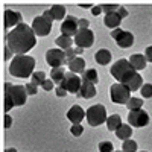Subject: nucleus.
Instances as JSON below:
<instances>
[{
  "label": "nucleus",
  "mask_w": 152,
  "mask_h": 152,
  "mask_svg": "<svg viewBox=\"0 0 152 152\" xmlns=\"http://www.w3.org/2000/svg\"><path fill=\"white\" fill-rule=\"evenodd\" d=\"M6 41H8L6 46L15 55H24V53H28L32 47H35L37 35H35L32 26H28L26 23H21L8 34Z\"/></svg>",
  "instance_id": "nucleus-1"
},
{
  "label": "nucleus",
  "mask_w": 152,
  "mask_h": 152,
  "mask_svg": "<svg viewBox=\"0 0 152 152\" xmlns=\"http://www.w3.org/2000/svg\"><path fill=\"white\" fill-rule=\"evenodd\" d=\"M35 59L29 55H15L9 64V73L15 78L26 79L34 75Z\"/></svg>",
  "instance_id": "nucleus-2"
},
{
  "label": "nucleus",
  "mask_w": 152,
  "mask_h": 152,
  "mask_svg": "<svg viewBox=\"0 0 152 152\" xmlns=\"http://www.w3.org/2000/svg\"><path fill=\"white\" fill-rule=\"evenodd\" d=\"M135 73H137V70L131 66L129 59H119L111 67V75L114 76V79H117L119 84H125Z\"/></svg>",
  "instance_id": "nucleus-3"
},
{
  "label": "nucleus",
  "mask_w": 152,
  "mask_h": 152,
  "mask_svg": "<svg viewBox=\"0 0 152 152\" xmlns=\"http://www.w3.org/2000/svg\"><path fill=\"white\" fill-rule=\"evenodd\" d=\"M110 94H111V100L114 104H119V105H126L128 100L131 99V91L129 88L123 85V84H113L110 88Z\"/></svg>",
  "instance_id": "nucleus-4"
},
{
  "label": "nucleus",
  "mask_w": 152,
  "mask_h": 152,
  "mask_svg": "<svg viewBox=\"0 0 152 152\" xmlns=\"http://www.w3.org/2000/svg\"><path fill=\"white\" fill-rule=\"evenodd\" d=\"M87 122L88 125H91V126H99V125H102L107 122V110L104 105H93L90 107L87 111Z\"/></svg>",
  "instance_id": "nucleus-5"
},
{
  "label": "nucleus",
  "mask_w": 152,
  "mask_h": 152,
  "mask_svg": "<svg viewBox=\"0 0 152 152\" xmlns=\"http://www.w3.org/2000/svg\"><path fill=\"white\" fill-rule=\"evenodd\" d=\"M5 93H9V96L14 100V105L15 107H21L26 104V97H28V91H26V87H21V85H12L9 82L5 84Z\"/></svg>",
  "instance_id": "nucleus-6"
},
{
  "label": "nucleus",
  "mask_w": 152,
  "mask_h": 152,
  "mask_svg": "<svg viewBox=\"0 0 152 152\" xmlns=\"http://www.w3.org/2000/svg\"><path fill=\"white\" fill-rule=\"evenodd\" d=\"M46 62L50 66V67H62L67 62V56H66V52L61 49H50L46 52Z\"/></svg>",
  "instance_id": "nucleus-7"
},
{
  "label": "nucleus",
  "mask_w": 152,
  "mask_h": 152,
  "mask_svg": "<svg viewBox=\"0 0 152 152\" xmlns=\"http://www.w3.org/2000/svg\"><path fill=\"white\" fill-rule=\"evenodd\" d=\"M81 85H82V78H79V76L76 75V73H72V72H67L64 81L59 84V87L66 88L67 91L75 93V94H78V93H79Z\"/></svg>",
  "instance_id": "nucleus-8"
},
{
  "label": "nucleus",
  "mask_w": 152,
  "mask_h": 152,
  "mask_svg": "<svg viewBox=\"0 0 152 152\" xmlns=\"http://www.w3.org/2000/svg\"><path fill=\"white\" fill-rule=\"evenodd\" d=\"M32 29H34L35 35H38V37H46V35L50 34V31H52V20L46 18L44 15L35 17L34 21H32Z\"/></svg>",
  "instance_id": "nucleus-9"
},
{
  "label": "nucleus",
  "mask_w": 152,
  "mask_h": 152,
  "mask_svg": "<svg viewBox=\"0 0 152 152\" xmlns=\"http://www.w3.org/2000/svg\"><path fill=\"white\" fill-rule=\"evenodd\" d=\"M111 37L116 40L117 46L122 47V49H128L134 44V35L128 31H122L120 28L111 31Z\"/></svg>",
  "instance_id": "nucleus-10"
},
{
  "label": "nucleus",
  "mask_w": 152,
  "mask_h": 152,
  "mask_svg": "<svg viewBox=\"0 0 152 152\" xmlns=\"http://www.w3.org/2000/svg\"><path fill=\"white\" fill-rule=\"evenodd\" d=\"M73 41L78 47H82V49L91 47L94 43V34L90 29H79V32L75 35Z\"/></svg>",
  "instance_id": "nucleus-11"
},
{
  "label": "nucleus",
  "mask_w": 152,
  "mask_h": 152,
  "mask_svg": "<svg viewBox=\"0 0 152 152\" xmlns=\"http://www.w3.org/2000/svg\"><path fill=\"white\" fill-rule=\"evenodd\" d=\"M128 122L131 126L135 128H143L149 123V114L142 108V110H135V111H129L128 114Z\"/></svg>",
  "instance_id": "nucleus-12"
},
{
  "label": "nucleus",
  "mask_w": 152,
  "mask_h": 152,
  "mask_svg": "<svg viewBox=\"0 0 152 152\" xmlns=\"http://www.w3.org/2000/svg\"><path fill=\"white\" fill-rule=\"evenodd\" d=\"M79 32V18H76L73 15H69L61 24V35H66V37H73Z\"/></svg>",
  "instance_id": "nucleus-13"
},
{
  "label": "nucleus",
  "mask_w": 152,
  "mask_h": 152,
  "mask_svg": "<svg viewBox=\"0 0 152 152\" xmlns=\"http://www.w3.org/2000/svg\"><path fill=\"white\" fill-rule=\"evenodd\" d=\"M18 24H21V14L17 11H11V9H6L5 11V29H9V28H17Z\"/></svg>",
  "instance_id": "nucleus-14"
},
{
  "label": "nucleus",
  "mask_w": 152,
  "mask_h": 152,
  "mask_svg": "<svg viewBox=\"0 0 152 152\" xmlns=\"http://www.w3.org/2000/svg\"><path fill=\"white\" fill-rule=\"evenodd\" d=\"M87 116V113L79 107V105H73L69 111H67V119L73 123V125H78L82 122V119Z\"/></svg>",
  "instance_id": "nucleus-15"
},
{
  "label": "nucleus",
  "mask_w": 152,
  "mask_h": 152,
  "mask_svg": "<svg viewBox=\"0 0 152 152\" xmlns=\"http://www.w3.org/2000/svg\"><path fill=\"white\" fill-rule=\"evenodd\" d=\"M79 97H84V99H91L96 96V87L94 84L88 82V81H82V85H81V90L78 93Z\"/></svg>",
  "instance_id": "nucleus-16"
},
{
  "label": "nucleus",
  "mask_w": 152,
  "mask_h": 152,
  "mask_svg": "<svg viewBox=\"0 0 152 152\" xmlns=\"http://www.w3.org/2000/svg\"><path fill=\"white\" fill-rule=\"evenodd\" d=\"M104 23L105 26L110 28V29H117L120 28V23H122V17L119 15V12H111V14H107L105 18H104Z\"/></svg>",
  "instance_id": "nucleus-17"
},
{
  "label": "nucleus",
  "mask_w": 152,
  "mask_h": 152,
  "mask_svg": "<svg viewBox=\"0 0 152 152\" xmlns=\"http://www.w3.org/2000/svg\"><path fill=\"white\" fill-rule=\"evenodd\" d=\"M123 85H126L129 88V91H137V90H140V88L143 87V79H142V76L138 75V72L134 75V76H131V78L126 81Z\"/></svg>",
  "instance_id": "nucleus-18"
},
{
  "label": "nucleus",
  "mask_w": 152,
  "mask_h": 152,
  "mask_svg": "<svg viewBox=\"0 0 152 152\" xmlns=\"http://www.w3.org/2000/svg\"><path fill=\"white\" fill-rule=\"evenodd\" d=\"M129 62H131V66L138 72V70H143L145 67H146V56L145 55H142V53H134V55H131V58H129Z\"/></svg>",
  "instance_id": "nucleus-19"
},
{
  "label": "nucleus",
  "mask_w": 152,
  "mask_h": 152,
  "mask_svg": "<svg viewBox=\"0 0 152 152\" xmlns=\"http://www.w3.org/2000/svg\"><path fill=\"white\" fill-rule=\"evenodd\" d=\"M69 69H70L72 73H82V72H85V61H84V58L76 56L73 61L69 62Z\"/></svg>",
  "instance_id": "nucleus-20"
},
{
  "label": "nucleus",
  "mask_w": 152,
  "mask_h": 152,
  "mask_svg": "<svg viewBox=\"0 0 152 152\" xmlns=\"http://www.w3.org/2000/svg\"><path fill=\"white\" fill-rule=\"evenodd\" d=\"M94 59H96L97 64L107 66L108 62L111 61V52H110V50H107V49H100V50H97V53L94 55Z\"/></svg>",
  "instance_id": "nucleus-21"
},
{
  "label": "nucleus",
  "mask_w": 152,
  "mask_h": 152,
  "mask_svg": "<svg viewBox=\"0 0 152 152\" xmlns=\"http://www.w3.org/2000/svg\"><path fill=\"white\" fill-rule=\"evenodd\" d=\"M66 69L64 67H56V69H52V72H50V79H52L53 82H56L58 85L64 81L66 78Z\"/></svg>",
  "instance_id": "nucleus-22"
},
{
  "label": "nucleus",
  "mask_w": 152,
  "mask_h": 152,
  "mask_svg": "<svg viewBox=\"0 0 152 152\" xmlns=\"http://www.w3.org/2000/svg\"><path fill=\"white\" fill-rule=\"evenodd\" d=\"M73 43H75V41H73V38L66 37V35H59L56 40H55V44H56L58 49H61V50H67V49H70Z\"/></svg>",
  "instance_id": "nucleus-23"
},
{
  "label": "nucleus",
  "mask_w": 152,
  "mask_h": 152,
  "mask_svg": "<svg viewBox=\"0 0 152 152\" xmlns=\"http://www.w3.org/2000/svg\"><path fill=\"white\" fill-rule=\"evenodd\" d=\"M107 126H108L110 131L116 132L120 126H122V119H120L119 114H113V116H110V117L107 119Z\"/></svg>",
  "instance_id": "nucleus-24"
},
{
  "label": "nucleus",
  "mask_w": 152,
  "mask_h": 152,
  "mask_svg": "<svg viewBox=\"0 0 152 152\" xmlns=\"http://www.w3.org/2000/svg\"><path fill=\"white\" fill-rule=\"evenodd\" d=\"M116 135L117 138H120V140H128V138H131L132 135V128H131V125H123L116 131Z\"/></svg>",
  "instance_id": "nucleus-25"
},
{
  "label": "nucleus",
  "mask_w": 152,
  "mask_h": 152,
  "mask_svg": "<svg viewBox=\"0 0 152 152\" xmlns=\"http://www.w3.org/2000/svg\"><path fill=\"white\" fill-rule=\"evenodd\" d=\"M52 12V17L53 20H66V6H61V5H53L52 8L49 9Z\"/></svg>",
  "instance_id": "nucleus-26"
},
{
  "label": "nucleus",
  "mask_w": 152,
  "mask_h": 152,
  "mask_svg": "<svg viewBox=\"0 0 152 152\" xmlns=\"http://www.w3.org/2000/svg\"><path fill=\"white\" fill-rule=\"evenodd\" d=\"M82 81H88V82H91V84H97V72L94 70V69H88V70H85L84 72V75H82Z\"/></svg>",
  "instance_id": "nucleus-27"
},
{
  "label": "nucleus",
  "mask_w": 152,
  "mask_h": 152,
  "mask_svg": "<svg viewBox=\"0 0 152 152\" xmlns=\"http://www.w3.org/2000/svg\"><path fill=\"white\" fill-rule=\"evenodd\" d=\"M126 107H128L129 111H135V110H142L143 107V100L138 99V97H131L128 100V104H126Z\"/></svg>",
  "instance_id": "nucleus-28"
},
{
  "label": "nucleus",
  "mask_w": 152,
  "mask_h": 152,
  "mask_svg": "<svg viewBox=\"0 0 152 152\" xmlns=\"http://www.w3.org/2000/svg\"><path fill=\"white\" fill-rule=\"evenodd\" d=\"M46 81V73L44 72H34L32 75V84L34 85H43V82Z\"/></svg>",
  "instance_id": "nucleus-29"
},
{
  "label": "nucleus",
  "mask_w": 152,
  "mask_h": 152,
  "mask_svg": "<svg viewBox=\"0 0 152 152\" xmlns=\"http://www.w3.org/2000/svg\"><path fill=\"white\" fill-rule=\"evenodd\" d=\"M123 152H137V143L134 140H123V146H122Z\"/></svg>",
  "instance_id": "nucleus-30"
},
{
  "label": "nucleus",
  "mask_w": 152,
  "mask_h": 152,
  "mask_svg": "<svg viewBox=\"0 0 152 152\" xmlns=\"http://www.w3.org/2000/svg\"><path fill=\"white\" fill-rule=\"evenodd\" d=\"M140 93H142V96L146 97V99L152 97V84H143V87L140 88Z\"/></svg>",
  "instance_id": "nucleus-31"
},
{
  "label": "nucleus",
  "mask_w": 152,
  "mask_h": 152,
  "mask_svg": "<svg viewBox=\"0 0 152 152\" xmlns=\"http://www.w3.org/2000/svg\"><path fill=\"white\" fill-rule=\"evenodd\" d=\"M99 152H114V146L111 142H100L99 143Z\"/></svg>",
  "instance_id": "nucleus-32"
},
{
  "label": "nucleus",
  "mask_w": 152,
  "mask_h": 152,
  "mask_svg": "<svg viewBox=\"0 0 152 152\" xmlns=\"http://www.w3.org/2000/svg\"><path fill=\"white\" fill-rule=\"evenodd\" d=\"M14 100H12V97L9 96V93H5V113L8 114L12 108H14Z\"/></svg>",
  "instance_id": "nucleus-33"
},
{
  "label": "nucleus",
  "mask_w": 152,
  "mask_h": 152,
  "mask_svg": "<svg viewBox=\"0 0 152 152\" xmlns=\"http://www.w3.org/2000/svg\"><path fill=\"white\" fill-rule=\"evenodd\" d=\"M102 6V12H105V15L107 14H111V12H117L119 11V5H114V3H111V5H100Z\"/></svg>",
  "instance_id": "nucleus-34"
},
{
  "label": "nucleus",
  "mask_w": 152,
  "mask_h": 152,
  "mask_svg": "<svg viewBox=\"0 0 152 152\" xmlns=\"http://www.w3.org/2000/svg\"><path fill=\"white\" fill-rule=\"evenodd\" d=\"M70 132L75 135V137H79L82 132H84V128H82V125L78 123V125H73L72 128H70Z\"/></svg>",
  "instance_id": "nucleus-35"
},
{
  "label": "nucleus",
  "mask_w": 152,
  "mask_h": 152,
  "mask_svg": "<svg viewBox=\"0 0 152 152\" xmlns=\"http://www.w3.org/2000/svg\"><path fill=\"white\" fill-rule=\"evenodd\" d=\"M64 52H66V56H67V64H69L70 61H73V59L76 58V52H75V49H73V47L64 50Z\"/></svg>",
  "instance_id": "nucleus-36"
},
{
  "label": "nucleus",
  "mask_w": 152,
  "mask_h": 152,
  "mask_svg": "<svg viewBox=\"0 0 152 152\" xmlns=\"http://www.w3.org/2000/svg\"><path fill=\"white\" fill-rule=\"evenodd\" d=\"M41 88H43V90H46V91H50V90L53 88V81H52V79H46V81L43 82Z\"/></svg>",
  "instance_id": "nucleus-37"
},
{
  "label": "nucleus",
  "mask_w": 152,
  "mask_h": 152,
  "mask_svg": "<svg viewBox=\"0 0 152 152\" xmlns=\"http://www.w3.org/2000/svg\"><path fill=\"white\" fill-rule=\"evenodd\" d=\"M24 87H26V91H28V94H37V85H34L32 82L31 84H26V85H24Z\"/></svg>",
  "instance_id": "nucleus-38"
},
{
  "label": "nucleus",
  "mask_w": 152,
  "mask_h": 152,
  "mask_svg": "<svg viewBox=\"0 0 152 152\" xmlns=\"http://www.w3.org/2000/svg\"><path fill=\"white\" fill-rule=\"evenodd\" d=\"M55 93H56V96H59V97H64V96H67V93H69V91L66 90V88H62V87H59V85H58Z\"/></svg>",
  "instance_id": "nucleus-39"
},
{
  "label": "nucleus",
  "mask_w": 152,
  "mask_h": 152,
  "mask_svg": "<svg viewBox=\"0 0 152 152\" xmlns=\"http://www.w3.org/2000/svg\"><path fill=\"white\" fill-rule=\"evenodd\" d=\"M145 56H146V61L148 62H152V46H149L145 52Z\"/></svg>",
  "instance_id": "nucleus-40"
},
{
  "label": "nucleus",
  "mask_w": 152,
  "mask_h": 152,
  "mask_svg": "<svg viewBox=\"0 0 152 152\" xmlns=\"http://www.w3.org/2000/svg\"><path fill=\"white\" fill-rule=\"evenodd\" d=\"M79 29H88V20L79 18Z\"/></svg>",
  "instance_id": "nucleus-41"
},
{
  "label": "nucleus",
  "mask_w": 152,
  "mask_h": 152,
  "mask_svg": "<svg viewBox=\"0 0 152 152\" xmlns=\"http://www.w3.org/2000/svg\"><path fill=\"white\" fill-rule=\"evenodd\" d=\"M12 53H14V52H12V50H11L8 46H6V47H5V59L8 61L9 58H12Z\"/></svg>",
  "instance_id": "nucleus-42"
},
{
  "label": "nucleus",
  "mask_w": 152,
  "mask_h": 152,
  "mask_svg": "<svg viewBox=\"0 0 152 152\" xmlns=\"http://www.w3.org/2000/svg\"><path fill=\"white\" fill-rule=\"evenodd\" d=\"M100 12H102V6H93L91 8V14L93 15H99Z\"/></svg>",
  "instance_id": "nucleus-43"
},
{
  "label": "nucleus",
  "mask_w": 152,
  "mask_h": 152,
  "mask_svg": "<svg viewBox=\"0 0 152 152\" xmlns=\"http://www.w3.org/2000/svg\"><path fill=\"white\" fill-rule=\"evenodd\" d=\"M11 125H12V119H11L9 114H6V116H5V128H9Z\"/></svg>",
  "instance_id": "nucleus-44"
},
{
  "label": "nucleus",
  "mask_w": 152,
  "mask_h": 152,
  "mask_svg": "<svg viewBox=\"0 0 152 152\" xmlns=\"http://www.w3.org/2000/svg\"><path fill=\"white\" fill-rule=\"evenodd\" d=\"M117 12H119V15H120V17H122V18H125V17H126V15H128V11H126V9H125V8H123V6H120V8H119V11H117Z\"/></svg>",
  "instance_id": "nucleus-45"
},
{
  "label": "nucleus",
  "mask_w": 152,
  "mask_h": 152,
  "mask_svg": "<svg viewBox=\"0 0 152 152\" xmlns=\"http://www.w3.org/2000/svg\"><path fill=\"white\" fill-rule=\"evenodd\" d=\"M46 18H49V20H52L53 21V17H52V12H50V11H44V14H43Z\"/></svg>",
  "instance_id": "nucleus-46"
},
{
  "label": "nucleus",
  "mask_w": 152,
  "mask_h": 152,
  "mask_svg": "<svg viewBox=\"0 0 152 152\" xmlns=\"http://www.w3.org/2000/svg\"><path fill=\"white\" fill-rule=\"evenodd\" d=\"M79 6H81V8H84V9H88V8H91L93 5H91V3H81Z\"/></svg>",
  "instance_id": "nucleus-47"
},
{
  "label": "nucleus",
  "mask_w": 152,
  "mask_h": 152,
  "mask_svg": "<svg viewBox=\"0 0 152 152\" xmlns=\"http://www.w3.org/2000/svg\"><path fill=\"white\" fill-rule=\"evenodd\" d=\"M75 52H76V55H82L84 49H82V47H76V49H75Z\"/></svg>",
  "instance_id": "nucleus-48"
},
{
  "label": "nucleus",
  "mask_w": 152,
  "mask_h": 152,
  "mask_svg": "<svg viewBox=\"0 0 152 152\" xmlns=\"http://www.w3.org/2000/svg\"><path fill=\"white\" fill-rule=\"evenodd\" d=\"M5 152H17V151H15V149H14V148H9V149H6V151H5Z\"/></svg>",
  "instance_id": "nucleus-49"
},
{
  "label": "nucleus",
  "mask_w": 152,
  "mask_h": 152,
  "mask_svg": "<svg viewBox=\"0 0 152 152\" xmlns=\"http://www.w3.org/2000/svg\"><path fill=\"white\" fill-rule=\"evenodd\" d=\"M142 152H146V151H142Z\"/></svg>",
  "instance_id": "nucleus-50"
},
{
  "label": "nucleus",
  "mask_w": 152,
  "mask_h": 152,
  "mask_svg": "<svg viewBox=\"0 0 152 152\" xmlns=\"http://www.w3.org/2000/svg\"><path fill=\"white\" fill-rule=\"evenodd\" d=\"M122 152H123V151H122Z\"/></svg>",
  "instance_id": "nucleus-51"
}]
</instances>
